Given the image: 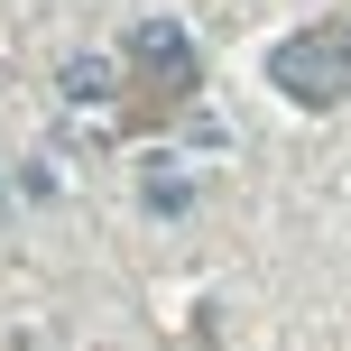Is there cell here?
Wrapping results in <instances>:
<instances>
[{
  "label": "cell",
  "mask_w": 351,
  "mask_h": 351,
  "mask_svg": "<svg viewBox=\"0 0 351 351\" xmlns=\"http://www.w3.org/2000/svg\"><path fill=\"white\" fill-rule=\"evenodd\" d=\"M268 84L287 93V102H305V111H324V102H342L351 93V28H296V37H278L268 47Z\"/></svg>",
  "instance_id": "1"
},
{
  "label": "cell",
  "mask_w": 351,
  "mask_h": 351,
  "mask_svg": "<svg viewBox=\"0 0 351 351\" xmlns=\"http://www.w3.org/2000/svg\"><path fill=\"white\" fill-rule=\"evenodd\" d=\"M139 56H148L158 74H176V84H194V47H185V28H167V19L139 28Z\"/></svg>",
  "instance_id": "2"
},
{
  "label": "cell",
  "mask_w": 351,
  "mask_h": 351,
  "mask_svg": "<svg viewBox=\"0 0 351 351\" xmlns=\"http://www.w3.org/2000/svg\"><path fill=\"white\" fill-rule=\"evenodd\" d=\"M65 102H111V65L102 56H74L65 65Z\"/></svg>",
  "instance_id": "3"
},
{
  "label": "cell",
  "mask_w": 351,
  "mask_h": 351,
  "mask_svg": "<svg viewBox=\"0 0 351 351\" xmlns=\"http://www.w3.org/2000/svg\"><path fill=\"white\" fill-rule=\"evenodd\" d=\"M148 204H158V213H185L194 185H185V176H167V167H148Z\"/></svg>",
  "instance_id": "4"
}]
</instances>
